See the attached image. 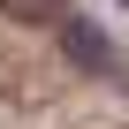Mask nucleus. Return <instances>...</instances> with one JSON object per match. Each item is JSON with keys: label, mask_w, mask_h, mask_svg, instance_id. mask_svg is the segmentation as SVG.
I'll list each match as a JSON object with an SVG mask.
<instances>
[{"label": "nucleus", "mask_w": 129, "mask_h": 129, "mask_svg": "<svg viewBox=\"0 0 129 129\" xmlns=\"http://www.w3.org/2000/svg\"><path fill=\"white\" fill-rule=\"evenodd\" d=\"M61 53H69L84 76H121V53H114L106 30H91L84 15H61Z\"/></svg>", "instance_id": "nucleus-1"}, {"label": "nucleus", "mask_w": 129, "mask_h": 129, "mask_svg": "<svg viewBox=\"0 0 129 129\" xmlns=\"http://www.w3.org/2000/svg\"><path fill=\"white\" fill-rule=\"evenodd\" d=\"M0 8H15V15H30V23H61V15H69L61 0H0Z\"/></svg>", "instance_id": "nucleus-2"}]
</instances>
